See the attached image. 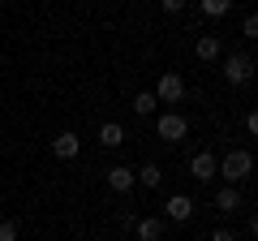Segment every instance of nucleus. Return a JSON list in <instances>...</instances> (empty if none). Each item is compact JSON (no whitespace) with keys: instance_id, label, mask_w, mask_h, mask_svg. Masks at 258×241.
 Segmentation results:
<instances>
[{"instance_id":"nucleus-6","label":"nucleus","mask_w":258,"mask_h":241,"mask_svg":"<svg viewBox=\"0 0 258 241\" xmlns=\"http://www.w3.org/2000/svg\"><path fill=\"white\" fill-rule=\"evenodd\" d=\"M134 181H138V172H134V168H125V164L108 172V186L116 190V194H129V190H134Z\"/></svg>"},{"instance_id":"nucleus-2","label":"nucleus","mask_w":258,"mask_h":241,"mask_svg":"<svg viewBox=\"0 0 258 241\" xmlns=\"http://www.w3.org/2000/svg\"><path fill=\"white\" fill-rule=\"evenodd\" d=\"M155 95L159 103H176V99H185V78L181 74H159V82H155Z\"/></svg>"},{"instance_id":"nucleus-11","label":"nucleus","mask_w":258,"mask_h":241,"mask_svg":"<svg viewBox=\"0 0 258 241\" xmlns=\"http://www.w3.org/2000/svg\"><path fill=\"white\" fill-rule=\"evenodd\" d=\"M194 52H198V61H215V56H220V39L215 35H198V47H194Z\"/></svg>"},{"instance_id":"nucleus-9","label":"nucleus","mask_w":258,"mask_h":241,"mask_svg":"<svg viewBox=\"0 0 258 241\" xmlns=\"http://www.w3.org/2000/svg\"><path fill=\"white\" fill-rule=\"evenodd\" d=\"M241 207V194H237V186H224L220 194H215V211H224V215H232Z\"/></svg>"},{"instance_id":"nucleus-17","label":"nucleus","mask_w":258,"mask_h":241,"mask_svg":"<svg viewBox=\"0 0 258 241\" xmlns=\"http://www.w3.org/2000/svg\"><path fill=\"white\" fill-rule=\"evenodd\" d=\"M241 30H245V35H249V39H254V35H258V18H254V13H249V18H245V26H241Z\"/></svg>"},{"instance_id":"nucleus-7","label":"nucleus","mask_w":258,"mask_h":241,"mask_svg":"<svg viewBox=\"0 0 258 241\" xmlns=\"http://www.w3.org/2000/svg\"><path fill=\"white\" fill-rule=\"evenodd\" d=\"M189 172L198 176V181H211V176H215V155H211V151H198V155L189 159Z\"/></svg>"},{"instance_id":"nucleus-1","label":"nucleus","mask_w":258,"mask_h":241,"mask_svg":"<svg viewBox=\"0 0 258 241\" xmlns=\"http://www.w3.org/2000/svg\"><path fill=\"white\" fill-rule=\"evenodd\" d=\"M249 168H254V155H249V151H228L224 164H215V172H220L228 186H237V181H245V176H249Z\"/></svg>"},{"instance_id":"nucleus-3","label":"nucleus","mask_w":258,"mask_h":241,"mask_svg":"<svg viewBox=\"0 0 258 241\" xmlns=\"http://www.w3.org/2000/svg\"><path fill=\"white\" fill-rule=\"evenodd\" d=\"M155 134H159L164 142H181L185 134H189V120H185V116H176V112H164V116L155 120Z\"/></svg>"},{"instance_id":"nucleus-12","label":"nucleus","mask_w":258,"mask_h":241,"mask_svg":"<svg viewBox=\"0 0 258 241\" xmlns=\"http://www.w3.org/2000/svg\"><path fill=\"white\" fill-rule=\"evenodd\" d=\"M99 142H103V147H120V142H125V130H120L116 120H108V125L99 130Z\"/></svg>"},{"instance_id":"nucleus-10","label":"nucleus","mask_w":258,"mask_h":241,"mask_svg":"<svg viewBox=\"0 0 258 241\" xmlns=\"http://www.w3.org/2000/svg\"><path fill=\"white\" fill-rule=\"evenodd\" d=\"M134 228H138V241H159L164 237V220H155V215L151 220H138Z\"/></svg>"},{"instance_id":"nucleus-5","label":"nucleus","mask_w":258,"mask_h":241,"mask_svg":"<svg viewBox=\"0 0 258 241\" xmlns=\"http://www.w3.org/2000/svg\"><path fill=\"white\" fill-rule=\"evenodd\" d=\"M78 151H82L78 134H56V138H52V155H56V159H74Z\"/></svg>"},{"instance_id":"nucleus-13","label":"nucleus","mask_w":258,"mask_h":241,"mask_svg":"<svg viewBox=\"0 0 258 241\" xmlns=\"http://www.w3.org/2000/svg\"><path fill=\"white\" fill-rule=\"evenodd\" d=\"M138 181H142V186H151V190H159V181H164V172H159L155 164H142V168H138Z\"/></svg>"},{"instance_id":"nucleus-19","label":"nucleus","mask_w":258,"mask_h":241,"mask_svg":"<svg viewBox=\"0 0 258 241\" xmlns=\"http://www.w3.org/2000/svg\"><path fill=\"white\" fill-rule=\"evenodd\" d=\"M164 9H168V13H181V9H185V0H164Z\"/></svg>"},{"instance_id":"nucleus-18","label":"nucleus","mask_w":258,"mask_h":241,"mask_svg":"<svg viewBox=\"0 0 258 241\" xmlns=\"http://www.w3.org/2000/svg\"><path fill=\"white\" fill-rule=\"evenodd\" d=\"M211 241H237V237H232L228 228H215V232H211Z\"/></svg>"},{"instance_id":"nucleus-4","label":"nucleus","mask_w":258,"mask_h":241,"mask_svg":"<svg viewBox=\"0 0 258 241\" xmlns=\"http://www.w3.org/2000/svg\"><path fill=\"white\" fill-rule=\"evenodd\" d=\"M224 78H228L232 86H241V82H249V78H254V61H249L245 52H237V56H228V61H224Z\"/></svg>"},{"instance_id":"nucleus-16","label":"nucleus","mask_w":258,"mask_h":241,"mask_svg":"<svg viewBox=\"0 0 258 241\" xmlns=\"http://www.w3.org/2000/svg\"><path fill=\"white\" fill-rule=\"evenodd\" d=\"M18 220H5V224H0V241H18Z\"/></svg>"},{"instance_id":"nucleus-8","label":"nucleus","mask_w":258,"mask_h":241,"mask_svg":"<svg viewBox=\"0 0 258 241\" xmlns=\"http://www.w3.org/2000/svg\"><path fill=\"white\" fill-rule=\"evenodd\" d=\"M164 211H168V220L185 224V220H189V215H194V203H189V198H185V194H172V198H168V207H164Z\"/></svg>"},{"instance_id":"nucleus-14","label":"nucleus","mask_w":258,"mask_h":241,"mask_svg":"<svg viewBox=\"0 0 258 241\" xmlns=\"http://www.w3.org/2000/svg\"><path fill=\"white\" fill-rule=\"evenodd\" d=\"M155 95H151V91H142V95H134V112H138V116H151V112H155Z\"/></svg>"},{"instance_id":"nucleus-15","label":"nucleus","mask_w":258,"mask_h":241,"mask_svg":"<svg viewBox=\"0 0 258 241\" xmlns=\"http://www.w3.org/2000/svg\"><path fill=\"white\" fill-rule=\"evenodd\" d=\"M228 9H232V0H203V13H207V18H224Z\"/></svg>"}]
</instances>
